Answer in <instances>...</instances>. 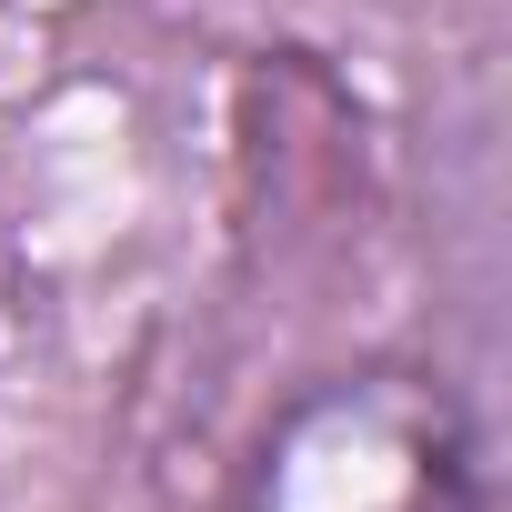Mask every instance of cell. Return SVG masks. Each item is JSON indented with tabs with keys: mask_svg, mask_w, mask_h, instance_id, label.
Wrapping results in <instances>:
<instances>
[{
	"mask_svg": "<svg viewBox=\"0 0 512 512\" xmlns=\"http://www.w3.org/2000/svg\"><path fill=\"white\" fill-rule=\"evenodd\" d=\"M442 502H452L442 412H422L392 382H362L282 422V442L262 452L251 512H442Z\"/></svg>",
	"mask_w": 512,
	"mask_h": 512,
	"instance_id": "cell-1",
	"label": "cell"
}]
</instances>
